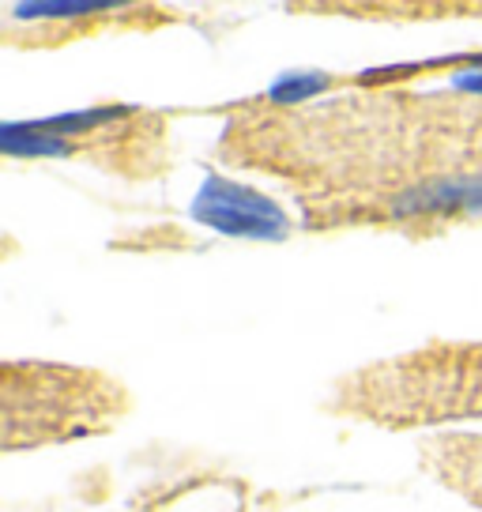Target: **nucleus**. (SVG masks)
I'll use <instances>...</instances> for the list:
<instances>
[{"label": "nucleus", "mask_w": 482, "mask_h": 512, "mask_svg": "<svg viewBox=\"0 0 482 512\" xmlns=\"http://www.w3.org/2000/svg\"><path fill=\"white\" fill-rule=\"evenodd\" d=\"M196 223L219 230L226 238H253V241H279L287 238L290 219L272 196L249 189L241 181L211 174L193 200Z\"/></svg>", "instance_id": "f257e3e1"}, {"label": "nucleus", "mask_w": 482, "mask_h": 512, "mask_svg": "<svg viewBox=\"0 0 482 512\" xmlns=\"http://www.w3.org/2000/svg\"><path fill=\"white\" fill-rule=\"evenodd\" d=\"M482 215V177H441L426 181L418 189L403 192L392 204L396 219H415V215Z\"/></svg>", "instance_id": "f03ea898"}, {"label": "nucleus", "mask_w": 482, "mask_h": 512, "mask_svg": "<svg viewBox=\"0 0 482 512\" xmlns=\"http://www.w3.org/2000/svg\"><path fill=\"white\" fill-rule=\"evenodd\" d=\"M125 106H98V110H80V113H65V117H46V121H34L38 128H46L53 136H80V132H91V128H102L125 117Z\"/></svg>", "instance_id": "7ed1b4c3"}, {"label": "nucleus", "mask_w": 482, "mask_h": 512, "mask_svg": "<svg viewBox=\"0 0 482 512\" xmlns=\"http://www.w3.org/2000/svg\"><path fill=\"white\" fill-rule=\"evenodd\" d=\"M328 87V76L321 72H294V76H279V80L268 87V98L272 102H283V106H294V102H306L317 91Z\"/></svg>", "instance_id": "20e7f679"}, {"label": "nucleus", "mask_w": 482, "mask_h": 512, "mask_svg": "<svg viewBox=\"0 0 482 512\" xmlns=\"http://www.w3.org/2000/svg\"><path fill=\"white\" fill-rule=\"evenodd\" d=\"M102 12H113V4H19L16 16L38 19V16H102Z\"/></svg>", "instance_id": "39448f33"}, {"label": "nucleus", "mask_w": 482, "mask_h": 512, "mask_svg": "<svg viewBox=\"0 0 482 512\" xmlns=\"http://www.w3.org/2000/svg\"><path fill=\"white\" fill-rule=\"evenodd\" d=\"M456 91H471V95H482V72H460L456 80H452Z\"/></svg>", "instance_id": "423d86ee"}]
</instances>
